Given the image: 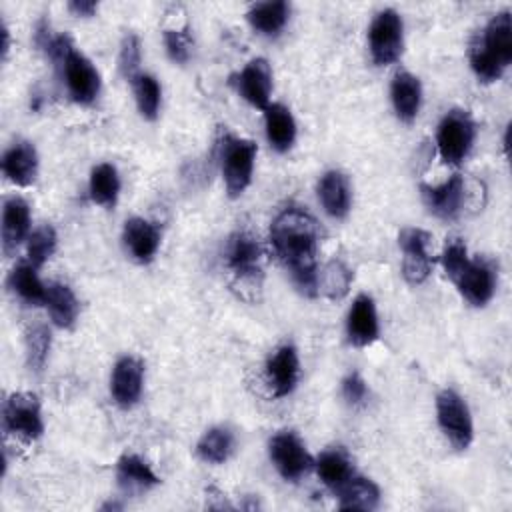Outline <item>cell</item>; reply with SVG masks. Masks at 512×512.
Wrapping results in <instances>:
<instances>
[{"instance_id":"obj_34","label":"cell","mask_w":512,"mask_h":512,"mask_svg":"<svg viewBox=\"0 0 512 512\" xmlns=\"http://www.w3.org/2000/svg\"><path fill=\"white\" fill-rule=\"evenodd\" d=\"M50 352V330L44 324H36L26 332V362L28 368L40 372Z\"/></svg>"},{"instance_id":"obj_33","label":"cell","mask_w":512,"mask_h":512,"mask_svg":"<svg viewBox=\"0 0 512 512\" xmlns=\"http://www.w3.org/2000/svg\"><path fill=\"white\" fill-rule=\"evenodd\" d=\"M132 82H134V94H136V104L140 114L150 120L156 118L160 108V96H162L158 80L150 74H138Z\"/></svg>"},{"instance_id":"obj_23","label":"cell","mask_w":512,"mask_h":512,"mask_svg":"<svg viewBox=\"0 0 512 512\" xmlns=\"http://www.w3.org/2000/svg\"><path fill=\"white\" fill-rule=\"evenodd\" d=\"M44 306L48 308V314L58 328H72L80 312V304L72 288L62 282H50L46 286Z\"/></svg>"},{"instance_id":"obj_30","label":"cell","mask_w":512,"mask_h":512,"mask_svg":"<svg viewBox=\"0 0 512 512\" xmlns=\"http://www.w3.org/2000/svg\"><path fill=\"white\" fill-rule=\"evenodd\" d=\"M116 474H118L120 486H124L128 490H146L160 482V478L154 474V470L136 454H124L118 460Z\"/></svg>"},{"instance_id":"obj_14","label":"cell","mask_w":512,"mask_h":512,"mask_svg":"<svg viewBox=\"0 0 512 512\" xmlns=\"http://www.w3.org/2000/svg\"><path fill=\"white\" fill-rule=\"evenodd\" d=\"M238 92L254 108L266 110L270 106L272 70L264 58H252L238 74Z\"/></svg>"},{"instance_id":"obj_16","label":"cell","mask_w":512,"mask_h":512,"mask_svg":"<svg viewBox=\"0 0 512 512\" xmlns=\"http://www.w3.org/2000/svg\"><path fill=\"white\" fill-rule=\"evenodd\" d=\"M346 332H348V340L360 348L370 346L378 338L380 326H378L376 304L368 294H360L354 300V304L348 312Z\"/></svg>"},{"instance_id":"obj_3","label":"cell","mask_w":512,"mask_h":512,"mask_svg":"<svg viewBox=\"0 0 512 512\" xmlns=\"http://www.w3.org/2000/svg\"><path fill=\"white\" fill-rule=\"evenodd\" d=\"M262 248L254 236L248 232H238L230 238L226 248V264L234 276V286L242 290H254L260 286L262 278Z\"/></svg>"},{"instance_id":"obj_22","label":"cell","mask_w":512,"mask_h":512,"mask_svg":"<svg viewBox=\"0 0 512 512\" xmlns=\"http://www.w3.org/2000/svg\"><path fill=\"white\" fill-rule=\"evenodd\" d=\"M318 198L332 218H344L352 202L348 178L340 170L326 172L318 182Z\"/></svg>"},{"instance_id":"obj_37","label":"cell","mask_w":512,"mask_h":512,"mask_svg":"<svg viewBox=\"0 0 512 512\" xmlns=\"http://www.w3.org/2000/svg\"><path fill=\"white\" fill-rule=\"evenodd\" d=\"M164 44H166V52L168 56L178 62L184 64L190 58L192 52V38L188 34V30H166L164 32Z\"/></svg>"},{"instance_id":"obj_41","label":"cell","mask_w":512,"mask_h":512,"mask_svg":"<svg viewBox=\"0 0 512 512\" xmlns=\"http://www.w3.org/2000/svg\"><path fill=\"white\" fill-rule=\"evenodd\" d=\"M8 50H10V32H8L6 24H2V56L4 58L8 56Z\"/></svg>"},{"instance_id":"obj_11","label":"cell","mask_w":512,"mask_h":512,"mask_svg":"<svg viewBox=\"0 0 512 512\" xmlns=\"http://www.w3.org/2000/svg\"><path fill=\"white\" fill-rule=\"evenodd\" d=\"M432 236L420 228H406L398 236V244L404 252L402 274L410 284H422L434 266V258L430 256Z\"/></svg>"},{"instance_id":"obj_38","label":"cell","mask_w":512,"mask_h":512,"mask_svg":"<svg viewBox=\"0 0 512 512\" xmlns=\"http://www.w3.org/2000/svg\"><path fill=\"white\" fill-rule=\"evenodd\" d=\"M468 250H466V244L462 240H452L446 244L444 252H442V266L446 270V274L454 280L462 270L464 266L468 264Z\"/></svg>"},{"instance_id":"obj_5","label":"cell","mask_w":512,"mask_h":512,"mask_svg":"<svg viewBox=\"0 0 512 512\" xmlns=\"http://www.w3.org/2000/svg\"><path fill=\"white\" fill-rule=\"evenodd\" d=\"M256 144L248 138L226 136L222 144V176L230 196H240L250 180L256 160Z\"/></svg>"},{"instance_id":"obj_8","label":"cell","mask_w":512,"mask_h":512,"mask_svg":"<svg viewBox=\"0 0 512 512\" xmlns=\"http://www.w3.org/2000/svg\"><path fill=\"white\" fill-rule=\"evenodd\" d=\"M268 454L280 476L290 482L300 480L314 466V460L302 440L288 430H282L270 438Z\"/></svg>"},{"instance_id":"obj_10","label":"cell","mask_w":512,"mask_h":512,"mask_svg":"<svg viewBox=\"0 0 512 512\" xmlns=\"http://www.w3.org/2000/svg\"><path fill=\"white\" fill-rule=\"evenodd\" d=\"M58 70L62 72L68 94L74 102L90 104L96 100L100 92V74L82 52L72 48Z\"/></svg>"},{"instance_id":"obj_17","label":"cell","mask_w":512,"mask_h":512,"mask_svg":"<svg viewBox=\"0 0 512 512\" xmlns=\"http://www.w3.org/2000/svg\"><path fill=\"white\" fill-rule=\"evenodd\" d=\"M420 190L426 206L434 216L442 220H452L458 216L464 200V180L458 174H454L452 178H448L438 186L422 184Z\"/></svg>"},{"instance_id":"obj_24","label":"cell","mask_w":512,"mask_h":512,"mask_svg":"<svg viewBox=\"0 0 512 512\" xmlns=\"http://www.w3.org/2000/svg\"><path fill=\"white\" fill-rule=\"evenodd\" d=\"M8 286H10V290H12L22 302H26V304H30V306L44 304L46 286H44L42 280L38 278L36 266L30 264L28 260L16 264V266L10 270Z\"/></svg>"},{"instance_id":"obj_26","label":"cell","mask_w":512,"mask_h":512,"mask_svg":"<svg viewBox=\"0 0 512 512\" xmlns=\"http://www.w3.org/2000/svg\"><path fill=\"white\" fill-rule=\"evenodd\" d=\"M316 474L320 476V480L332 488V490H340L352 476V462L348 458V454L344 450H326L318 456V460L314 462Z\"/></svg>"},{"instance_id":"obj_19","label":"cell","mask_w":512,"mask_h":512,"mask_svg":"<svg viewBox=\"0 0 512 512\" xmlns=\"http://www.w3.org/2000/svg\"><path fill=\"white\" fill-rule=\"evenodd\" d=\"M2 172L16 186H30L38 172V154L30 142L12 144L2 156Z\"/></svg>"},{"instance_id":"obj_29","label":"cell","mask_w":512,"mask_h":512,"mask_svg":"<svg viewBox=\"0 0 512 512\" xmlns=\"http://www.w3.org/2000/svg\"><path fill=\"white\" fill-rule=\"evenodd\" d=\"M88 192H90V198L94 204L114 206L118 192H120V178H118L116 168L108 162L94 166L90 172Z\"/></svg>"},{"instance_id":"obj_32","label":"cell","mask_w":512,"mask_h":512,"mask_svg":"<svg viewBox=\"0 0 512 512\" xmlns=\"http://www.w3.org/2000/svg\"><path fill=\"white\" fill-rule=\"evenodd\" d=\"M350 282H352V272L340 260H330L324 266V270L318 274V288L330 300H338L346 296L350 290Z\"/></svg>"},{"instance_id":"obj_18","label":"cell","mask_w":512,"mask_h":512,"mask_svg":"<svg viewBox=\"0 0 512 512\" xmlns=\"http://www.w3.org/2000/svg\"><path fill=\"white\" fill-rule=\"evenodd\" d=\"M122 240H124V246L130 252V256L136 262L146 264L154 258V254L160 246V230L156 228V224H152L144 218H130L124 224Z\"/></svg>"},{"instance_id":"obj_4","label":"cell","mask_w":512,"mask_h":512,"mask_svg":"<svg viewBox=\"0 0 512 512\" xmlns=\"http://www.w3.org/2000/svg\"><path fill=\"white\" fill-rule=\"evenodd\" d=\"M474 122L464 110H450L438 124L436 146L446 164H460L474 142Z\"/></svg>"},{"instance_id":"obj_31","label":"cell","mask_w":512,"mask_h":512,"mask_svg":"<svg viewBox=\"0 0 512 512\" xmlns=\"http://www.w3.org/2000/svg\"><path fill=\"white\" fill-rule=\"evenodd\" d=\"M234 448V438L228 428H210L198 442L196 450L204 462L222 464L228 460Z\"/></svg>"},{"instance_id":"obj_1","label":"cell","mask_w":512,"mask_h":512,"mask_svg":"<svg viewBox=\"0 0 512 512\" xmlns=\"http://www.w3.org/2000/svg\"><path fill=\"white\" fill-rule=\"evenodd\" d=\"M270 240L298 290L314 296L318 292L316 250L320 240L316 220L302 208H286L274 218Z\"/></svg>"},{"instance_id":"obj_7","label":"cell","mask_w":512,"mask_h":512,"mask_svg":"<svg viewBox=\"0 0 512 512\" xmlns=\"http://www.w3.org/2000/svg\"><path fill=\"white\" fill-rule=\"evenodd\" d=\"M368 44L372 60L378 66L392 64L400 58L404 48V24L396 10L388 8L376 14L368 30Z\"/></svg>"},{"instance_id":"obj_9","label":"cell","mask_w":512,"mask_h":512,"mask_svg":"<svg viewBox=\"0 0 512 512\" xmlns=\"http://www.w3.org/2000/svg\"><path fill=\"white\" fill-rule=\"evenodd\" d=\"M2 418L6 432L22 436L26 440H36L44 432L40 402L34 394L14 392L4 404Z\"/></svg>"},{"instance_id":"obj_15","label":"cell","mask_w":512,"mask_h":512,"mask_svg":"<svg viewBox=\"0 0 512 512\" xmlns=\"http://www.w3.org/2000/svg\"><path fill=\"white\" fill-rule=\"evenodd\" d=\"M298 372H300V364H298L296 348L290 344L280 346L266 362V378L274 396L278 398L288 396L296 388Z\"/></svg>"},{"instance_id":"obj_28","label":"cell","mask_w":512,"mask_h":512,"mask_svg":"<svg viewBox=\"0 0 512 512\" xmlns=\"http://www.w3.org/2000/svg\"><path fill=\"white\" fill-rule=\"evenodd\" d=\"M288 14H290V6L284 0H270V2L254 4L246 16L258 32L272 36L284 28Z\"/></svg>"},{"instance_id":"obj_13","label":"cell","mask_w":512,"mask_h":512,"mask_svg":"<svg viewBox=\"0 0 512 512\" xmlns=\"http://www.w3.org/2000/svg\"><path fill=\"white\" fill-rule=\"evenodd\" d=\"M142 380H144V364L134 356H122L112 370L110 392L118 406L130 408L138 402L142 394Z\"/></svg>"},{"instance_id":"obj_36","label":"cell","mask_w":512,"mask_h":512,"mask_svg":"<svg viewBox=\"0 0 512 512\" xmlns=\"http://www.w3.org/2000/svg\"><path fill=\"white\" fill-rule=\"evenodd\" d=\"M120 72L124 78L134 80L140 68V40L136 34H126L120 46Z\"/></svg>"},{"instance_id":"obj_27","label":"cell","mask_w":512,"mask_h":512,"mask_svg":"<svg viewBox=\"0 0 512 512\" xmlns=\"http://www.w3.org/2000/svg\"><path fill=\"white\" fill-rule=\"evenodd\" d=\"M338 492L342 510H374L380 502L378 486L362 476H352Z\"/></svg>"},{"instance_id":"obj_25","label":"cell","mask_w":512,"mask_h":512,"mask_svg":"<svg viewBox=\"0 0 512 512\" xmlns=\"http://www.w3.org/2000/svg\"><path fill=\"white\" fill-rule=\"evenodd\" d=\"M264 120H266L268 142L278 152L288 150L296 138V122H294L290 110L282 104H270L264 110Z\"/></svg>"},{"instance_id":"obj_39","label":"cell","mask_w":512,"mask_h":512,"mask_svg":"<svg viewBox=\"0 0 512 512\" xmlns=\"http://www.w3.org/2000/svg\"><path fill=\"white\" fill-rule=\"evenodd\" d=\"M342 396L350 406H360L368 398V386L358 372H352L342 382Z\"/></svg>"},{"instance_id":"obj_20","label":"cell","mask_w":512,"mask_h":512,"mask_svg":"<svg viewBox=\"0 0 512 512\" xmlns=\"http://www.w3.org/2000/svg\"><path fill=\"white\" fill-rule=\"evenodd\" d=\"M30 232V208L26 200L12 196L4 202L2 210V248L6 254H12L16 246L26 240Z\"/></svg>"},{"instance_id":"obj_12","label":"cell","mask_w":512,"mask_h":512,"mask_svg":"<svg viewBox=\"0 0 512 512\" xmlns=\"http://www.w3.org/2000/svg\"><path fill=\"white\" fill-rule=\"evenodd\" d=\"M460 294L472 306H484L496 288V274L490 262L486 260H468L464 270L454 278Z\"/></svg>"},{"instance_id":"obj_6","label":"cell","mask_w":512,"mask_h":512,"mask_svg":"<svg viewBox=\"0 0 512 512\" xmlns=\"http://www.w3.org/2000/svg\"><path fill=\"white\" fill-rule=\"evenodd\" d=\"M436 414L442 434L456 450H466L472 442L474 428L468 404L462 396L450 388L442 390L436 398Z\"/></svg>"},{"instance_id":"obj_2","label":"cell","mask_w":512,"mask_h":512,"mask_svg":"<svg viewBox=\"0 0 512 512\" xmlns=\"http://www.w3.org/2000/svg\"><path fill=\"white\" fill-rule=\"evenodd\" d=\"M512 60V18L510 12H498L490 18L482 36L470 50V66L478 80L494 82Z\"/></svg>"},{"instance_id":"obj_35","label":"cell","mask_w":512,"mask_h":512,"mask_svg":"<svg viewBox=\"0 0 512 512\" xmlns=\"http://www.w3.org/2000/svg\"><path fill=\"white\" fill-rule=\"evenodd\" d=\"M56 250V232L52 226H40L36 228L26 242V256L28 262L40 268Z\"/></svg>"},{"instance_id":"obj_40","label":"cell","mask_w":512,"mask_h":512,"mask_svg":"<svg viewBox=\"0 0 512 512\" xmlns=\"http://www.w3.org/2000/svg\"><path fill=\"white\" fill-rule=\"evenodd\" d=\"M68 8L76 16H92L98 10V2H94V0H74V2L68 4Z\"/></svg>"},{"instance_id":"obj_21","label":"cell","mask_w":512,"mask_h":512,"mask_svg":"<svg viewBox=\"0 0 512 512\" xmlns=\"http://www.w3.org/2000/svg\"><path fill=\"white\" fill-rule=\"evenodd\" d=\"M390 98H392L396 116L404 122H412L422 102L420 80L410 72H396L390 86Z\"/></svg>"}]
</instances>
